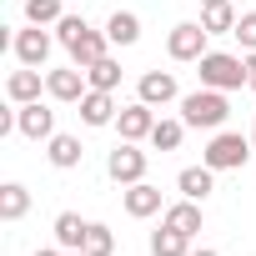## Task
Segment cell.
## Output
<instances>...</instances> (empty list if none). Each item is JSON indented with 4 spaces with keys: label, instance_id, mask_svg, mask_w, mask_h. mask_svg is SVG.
I'll return each instance as SVG.
<instances>
[{
    "label": "cell",
    "instance_id": "cell-34",
    "mask_svg": "<svg viewBox=\"0 0 256 256\" xmlns=\"http://www.w3.org/2000/svg\"><path fill=\"white\" fill-rule=\"evenodd\" d=\"M66 256H86V251H66Z\"/></svg>",
    "mask_w": 256,
    "mask_h": 256
},
{
    "label": "cell",
    "instance_id": "cell-27",
    "mask_svg": "<svg viewBox=\"0 0 256 256\" xmlns=\"http://www.w3.org/2000/svg\"><path fill=\"white\" fill-rule=\"evenodd\" d=\"M50 30H56V40H60V46L70 50V46H76V40H80V36L90 30V26H86V16H60V20H56Z\"/></svg>",
    "mask_w": 256,
    "mask_h": 256
},
{
    "label": "cell",
    "instance_id": "cell-12",
    "mask_svg": "<svg viewBox=\"0 0 256 256\" xmlns=\"http://www.w3.org/2000/svg\"><path fill=\"white\" fill-rule=\"evenodd\" d=\"M116 116H120V106H116V90H86L80 96V120L86 126H116Z\"/></svg>",
    "mask_w": 256,
    "mask_h": 256
},
{
    "label": "cell",
    "instance_id": "cell-13",
    "mask_svg": "<svg viewBox=\"0 0 256 256\" xmlns=\"http://www.w3.org/2000/svg\"><path fill=\"white\" fill-rule=\"evenodd\" d=\"M40 90H46V70H36V66H20V70H10V80H6L10 106H30V100H40Z\"/></svg>",
    "mask_w": 256,
    "mask_h": 256
},
{
    "label": "cell",
    "instance_id": "cell-24",
    "mask_svg": "<svg viewBox=\"0 0 256 256\" xmlns=\"http://www.w3.org/2000/svg\"><path fill=\"white\" fill-rule=\"evenodd\" d=\"M86 80H90V90H116L120 86V60L116 56H100L96 66H86Z\"/></svg>",
    "mask_w": 256,
    "mask_h": 256
},
{
    "label": "cell",
    "instance_id": "cell-4",
    "mask_svg": "<svg viewBox=\"0 0 256 256\" xmlns=\"http://www.w3.org/2000/svg\"><path fill=\"white\" fill-rule=\"evenodd\" d=\"M206 50H211V30H206L201 20H181V26H171V36H166V56H171V60L196 66Z\"/></svg>",
    "mask_w": 256,
    "mask_h": 256
},
{
    "label": "cell",
    "instance_id": "cell-7",
    "mask_svg": "<svg viewBox=\"0 0 256 256\" xmlns=\"http://www.w3.org/2000/svg\"><path fill=\"white\" fill-rule=\"evenodd\" d=\"M156 106H146L141 96L131 100V106H120V116H116V131H120V141H151V131H156Z\"/></svg>",
    "mask_w": 256,
    "mask_h": 256
},
{
    "label": "cell",
    "instance_id": "cell-9",
    "mask_svg": "<svg viewBox=\"0 0 256 256\" xmlns=\"http://www.w3.org/2000/svg\"><path fill=\"white\" fill-rule=\"evenodd\" d=\"M16 131L26 141H50L56 136V110L46 100H30V106H16Z\"/></svg>",
    "mask_w": 256,
    "mask_h": 256
},
{
    "label": "cell",
    "instance_id": "cell-11",
    "mask_svg": "<svg viewBox=\"0 0 256 256\" xmlns=\"http://www.w3.org/2000/svg\"><path fill=\"white\" fill-rule=\"evenodd\" d=\"M120 201H126V216H136V221H146V216L166 211V206H161V186H151V181L120 186Z\"/></svg>",
    "mask_w": 256,
    "mask_h": 256
},
{
    "label": "cell",
    "instance_id": "cell-16",
    "mask_svg": "<svg viewBox=\"0 0 256 256\" xmlns=\"http://www.w3.org/2000/svg\"><path fill=\"white\" fill-rule=\"evenodd\" d=\"M176 191L186 196V201H206L211 191H216V171L201 161V166H186L181 176H176Z\"/></svg>",
    "mask_w": 256,
    "mask_h": 256
},
{
    "label": "cell",
    "instance_id": "cell-8",
    "mask_svg": "<svg viewBox=\"0 0 256 256\" xmlns=\"http://www.w3.org/2000/svg\"><path fill=\"white\" fill-rule=\"evenodd\" d=\"M90 90L86 70L80 66H60V70H46V96L60 100V106H80V96Z\"/></svg>",
    "mask_w": 256,
    "mask_h": 256
},
{
    "label": "cell",
    "instance_id": "cell-19",
    "mask_svg": "<svg viewBox=\"0 0 256 256\" xmlns=\"http://www.w3.org/2000/svg\"><path fill=\"white\" fill-rule=\"evenodd\" d=\"M106 36H110V46H136L141 40V16L136 10H110L106 16Z\"/></svg>",
    "mask_w": 256,
    "mask_h": 256
},
{
    "label": "cell",
    "instance_id": "cell-3",
    "mask_svg": "<svg viewBox=\"0 0 256 256\" xmlns=\"http://www.w3.org/2000/svg\"><path fill=\"white\" fill-rule=\"evenodd\" d=\"M251 156H256V146H251V136H241V131H211V141H206V151H201V161H206L211 171H241Z\"/></svg>",
    "mask_w": 256,
    "mask_h": 256
},
{
    "label": "cell",
    "instance_id": "cell-22",
    "mask_svg": "<svg viewBox=\"0 0 256 256\" xmlns=\"http://www.w3.org/2000/svg\"><path fill=\"white\" fill-rule=\"evenodd\" d=\"M236 6H231V0H221V6H201V26L211 30V36H231L236 30Z\"/></svg>",
    "mask_w": 256,
    "mask_h": 256
},
{
    "label": "cell",
    "instance_id": "cell-5",
    "mask_svg": "<svg viewBox=\"0 0 256 256\" xmlns=\"http://www.w3.org/2000/svg\"><path fill=\"white\" fill-rule=\"evenodd\" d=\"M146 151H141V141H120L110 156H106V176L116 181V186H136V181H146Z\"/></svg>",
    "mask_w": 256,
    "mask_h": 256
},
{
    "label": "cell",
    "instance_id": "cell-33",
    "mask_svg": "<svg viewBox=\"0 0 256 256\" xmlns=\"http://www.w3.org/2000/svg\"><path fill=\"white\" fill-rule=\"evenodd\" d=\"M251 146H256V126H251Z\"/></svg>",
    "mask_w": 256,
    "mask_h": 256
},
{
    "label": "cell",
    "instance_id": "cell-32",
    "mask_svg": "<svg viewBox=\"0 0 256 256\" xmlns=\"http://www.w3.org/2000/svg\"><path fill=\"white\" fill-rule=\"evenodd\" d=\"M201 6H221V0H201Z\"/></svg>",
    "mask_w": 256,
    "mask_h": 256
},
{
    "label": "cell",
    "instance_id": "cell-18",
    "mask_svg": "<svg viewBox=\"0 0 256 256\" xmlns=\"http://www.w3.org/2000/svg\"><path fill=\"white\" fill-rule=\"evenodd\" d=\"M161 221H166V226H176L181 236H191V241H196V231H201V201H186V196H181V201H171V206L161 211Z\"/></svg>",
    "mask_w": 256,
    "mask_h": 256
},
{
    "label": "cell",
    "instance_id": "cell-30",
    "mask_svg": "<svg viewBox=\"0 0 256 256\" xmlns=\"http://www.w3.org/2000/svg\"><path fill=\"white\" fill-rule=\"evenodd\" d=\"M36 256H66V251H60V246H40Z\"/></svg>",
    "mask_w": 256,
    "mask_h": 256
},
{
    "label": "cell",
    "instance_id": "cell-21",
    "mask_svg": "<svg viewBox=\"0 0 256 256\" xmlns=\"http://www.w3.org/2000/svg\"><path fill=\"white\" fill-rule=\"evenodd\" d=\"M26 211H30V191L20 181H6L0 186V221H20Z\"/></svg>",
    "mask_w": 256,
    "mask_h": 256
},
{
    "label": "cell",
    "instance_id": "cell-2",
    "mask_svg": "<svg viewBox=\"0 0 256 256\" xmlns=\"http://www.w3.org/2000/svg\"><path fill=\"white\" fill-rule=\"evenodd\" d=\"M196 76H201V86L231 96V90L246 86V56H236V50H206V56L196 60Z\"/></svg>",
    "mask_w": 256,
    "mask_h": 256
},
{
    "label": "cell",
    "instance_id": "cell-17",
    "mask_svg": "<svg viewBox=\"0 0 256 256\" xmlns=\"http://www.w3.org/2000/svg\"><path fill=\"white\" fill-rule=\"evenodd\" d=\"M66 56H70V66H80V70H86V66H96L100 56H110V36H106V30H86Z\"/></svg>",
    "mask_w": 256,
    "mask_h": 256
},
{
    "label": "cell",
    "instance_id": "cell-15",
    "mask_svg": "<svg viewBox=\"0 0 256 256\" xmlns=\"http://www.w3.org/2000/svg\"><path fill=\"white\" fill-rule=\"evenodd\" d=\"M50 231H56V246H60V251H86V236H90V221H86L80 211H60Z\"/></svg>",
    "mask_w": 256,
    "mask_h": 256
},
{
    "label": "cell",
    "instance_id": "cell-25",
    "mask_svg": "<svg viewBox=\"0 0 256 256\" xmlns=\"http://www.w3.org/2000/svg\"><path fill=\"white\" fill-rule=\"evenodd\" d=\"M66 16V0H26V26H56Z\"/></svg>",
    "mask_w": 256,
    "mask_h": 256
},
{
    "label": "cell",
    "instance_id": "cell-20",
    "mask_svg": "<svg viewBox=\"0 0 256 256\" xmlns=\"http://www.w3.org/2000/svg\"><path fill=\"white\" fill-rule=\"evenodd\" d=\"M151 256H191V236L161 221V231H151Z\"/></svg>",
    "mask_w": 256,
    "mask_h": 256
},
{
    "label": "cell",
    "instance_id": "cell-29",
    "mask_svg": "<svg viewBox=\"0 0 256 256\" xmlns=\"http://www.w3.org/2000/svg\"><path fill=\"white\" fill-rule=\"evenodd\" d=\"M246 86H251V90H256V50H251V56H246Z\"/></svg>",
    "mask_w": 256,
    "mask_h": 256
},
{
    "label": "cell",
    "instance_id": "cell-6",
    "mask_svg": "<svg viewBox=\"0 0 256 256\" xmlns=\"http://www.w3.org/2000/svg\"><path fill=\"white\" fill-rule=\"evenodd\" d=\"M56 46H60V40L50 36V26H26V30H16V36H10L16 60H20V66H36V70L50 60V50H56Z\"/></svg>",
    "mask_w": 256,
    "mask_h": 256
},
{
    "label": "cell",
    "instance_id": "cell-26",
    "mask_svg": "<svg viewBox=\"0 0 256 256\" xmlns=\"http://www.w3.org/2000/svg\"><path fill=\"white\" fill-rule=\"evenodd\" d=\"M116 251V231L106 221H90V236H86V256H110Z\"/></svg>",
    "mask_w": 256,
    "mask_h": 256
},
{
    "label": "cell",
    "instance_id": "cell-10",
    "mask_svg": "<svg viewBox=\"0 0 256 256\" xmlns=\"http://www.w3.org/2000/svg\"><path fill=\"white\" fill-rule=\"evenodd\" d=\"M136 96H141L146 106H171V100H181V86H176L171 70H141Z\"/></svg>",
    "mask_w": 256,
    "mask_h": 256
},
{
    "label": "cell",
    "instance_id": "cell-1",
    "mask_svg": "<svg viewBox=\"0 0 256 256\" xmlns=\"http://www.w3.org/2000/svg\"><path fill=\"white\" fill-rule=\"evenodd\" d=\"M176 106H181V120L191 126V131H226V120H231V96L211 90V86L186 90Z\"/></svg>",
    "mask_w": 256,
    "mask_h": 256
},
{
    "label": "cell",
    "instance_id": "cell-31",
    "mask_svg": "<svg viewBox=\"0 0 256 256\" xmlns=\"http://www.w3.org/2000/svg\"><path fill=\"white\" fill-rule=\"evenodd\" d=\"M191 256H221V251H211V246H191Z\"/></svg>",
    "mask_w": 256,
    "mask_h": 256
},
{
    "label": "cell",
    "instance_id": "cell-28",
    "mask_svg": "<svg viewBox=\"0 0 256 256\" xmlns=\"http://www.w3.org/2000/svg\"><path fill=\"white\" fill-rule=\"evenodd\" d=\"M236 46H241V56H251L256 50V10H241V20H236Z\"/></svg>",
    "mask_w": 256,
    "mask_h": 256
},
{
    "label": "cell",
    "instance_id": "cell-23",
    "mask_svg": "<svg viewBox=\"0 0 256 256\" xmlns=\"http://www.w3.org/2000/svg\"><path fill=\"white\" fill-rule=\"evenodd\" d=\"M186 131H191V126H186L181 116H161V120H156V131H151V146H156V151H176Z\"/></svg>",
    "mask_w": 256,
    "mask_h": 256
},
{
    "label": "cell",
    "instance_id": "cell-14",
    "mask_svg": "<svg viewBox=\"0 0 256 256\" xmlns=\"http://www.w3.org/2000/svg\"><path fill=\"white\" fill-rule=\"evenodd\" d=\"M46 161H50L56 171H76V166L86 161V146H80V136H66V131H56V136L46 141Z\"/></svg>",
    "mask_w": 256,
    "mask_h": 256
}]
</instances>
